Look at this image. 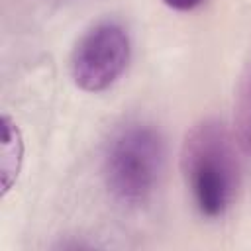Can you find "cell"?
Listing matches in <instances>:
<instances>
[{"label":"cell","mask_w":251,"mask_h":251,"mask_svg":"<svg viewBox=\"0 0 251 251\" xmlns=\"http://www.w3.org/2000/svg\"><path fill=\"white\" fill-rule=\"evenodd\" d=\"M180 173L192 206L206 220L222 218L235 202L239 161L235 137L216 118H202L184 133Z\"/></svg>","instance_id":"cell-1"},{"label":"cell","mask_w":251,"mask_h":251,"mask_svg":"<svg viewBox=\"0 0 251 251\" xmlns=\"http://www.w3.org/2000/svg\"><path fill=\"white\" fill-rule=\"evenodd\" d=\"M165 141L157 127L133 122L120 127L104 153L102 175L108 192L122 204L147 202L163 175Z\"/></svg>","instance_id":"cell-2"},{"label":"cell","mask_w":251,"mask_h":251,"mask_svg":"<svg viewBox=\"0 0 251 251\" xmlns=\"http://www.w3.org/2000/svg\"><path fill=\"white\" fill-rule=\"evenodd\" d=\"M129 57L127 29L116 20H102L75 43L69 59L71 78L84 92H102L124 75Z\"/></svg>","instance_id":"cell-3"},{"label":"cell","mask_w":251,"mask_h":251,"mask_svg":"<svg viewBox=\"0 0 251 251\" xmlns=\"http://www.w3.org/2000/svg\"><path fill=\"white\" fill-rule=\"evenodd\" d=\"M233 137L239 151L251 157V53L241 71L233 100Z\"/></svg>","instance_id":"cell-4"},{"label":"cell","mask_w":251,"mask_h":251,"mask_svg":"<svg viewBox=\"0 0 251 251\" xmlns=\"http://www.w3.org/2000/svg\"><path fill=\"white\" fill-rule=\"evenodd\" d=\"M22 155H24V143H22L20 129L16 122L8 114H4L2 116V153H0L2 194H6L16 182L20 165H22Z\"/></svg>","instance_id":"cell-5"},{"label":"cell","mask_w":251,"mask_h":251,"mask_svg":"<svg viewBox=\"0 0 251 251\" xmlns=\"http://www.w3.org/2000/svg\"><path fill=\"white\" fill-rule=\"evenodd\" d=\"M167 8L176 10V12H192L198 6L204 4V0H161Z\"/></svg>","instance_id":"cell-6"}]
</instances>
